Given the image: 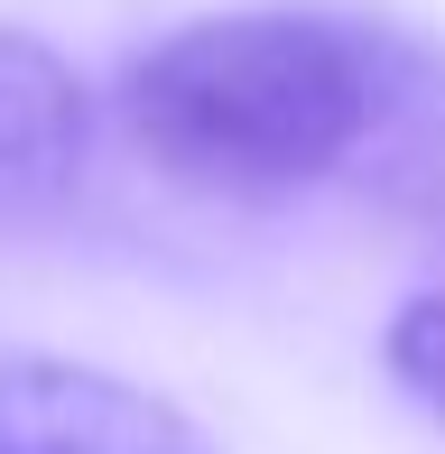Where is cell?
Returning a JSON list of instances; mask_svg holds the SVG:
<instances>
[{
  "label": "cell",
  "mask_w": 445,
  "mask_h": 454,
  "mask_svg": "<svg viewBox=\"0 0 445 454\" xmlns=\"http://www.w3.org/2000/svg\"><path fill=\"white\" fill-rule=\"evenodd\" d=\"M380 362H390V380L409 389L418 408L445 418V297H409L399 306L390 334H380Z\"/></svg>",
  "instance_id": "277c9868"
},
{
  "label": "cell",
  "mask_w": 445,
  "mask_h": 454,
  "mask_svg": "<svg viewBox=\"0 0 445 454\" xmlns=\"http://www.w3.org/2000/svg\"><path fill=\"white\" fill-rule=\"evenodd\" d=\"M399 102V56L334 10H214L121 74V130L195 195H297L371 149Z\"/></svg>",
  "instance_id": "6da1fadb"
},
{
  "label": "cell",
  "mask_w": 445,
  "mask_h": 454,
  "mask_svg": "<svg viewBox=\"0 0 445 454\" xmlns=\"http://www.w3.org/2000/svg\"><path fill=\"white\" fill-rule=\"evenodd\" d=\"M0 454H222L176 399L103 362L10 353L0 362Z\"/></svg>",
  "instance_id": "7a4b0ae2"
},
{
  "label": "cell",
  "mask_w": 445,
  "mask_h": 454,
  "mask_svg": "<svg viewBox=\"0 0 445 454\" xmlns=\"http://www.w3.org/2000/svg\"><path fill=\"white\" fill-rule=\"evenodd\" d=\"M93 158V93L47 37L0 28V214L74 195Z\"/></svg>",
  "instance_id": "3957f363"
}]
</instances>
